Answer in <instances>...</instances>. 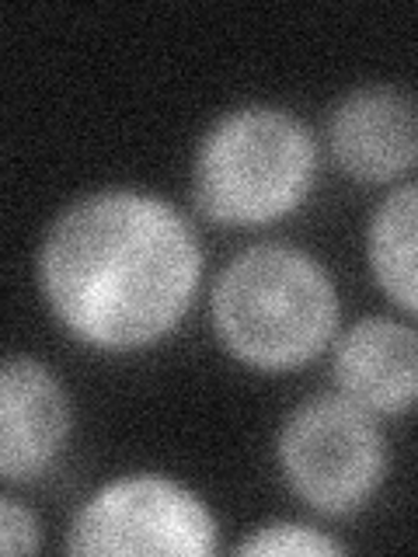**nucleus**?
I'll list each match as a JSON object with an SVG mask.
<instances>
[{"mask_svg": "<svg viewBox=\"0 0 418 557\" xmlns=\"http://www.w3.org/2000/svg\"><path fill=\"white\" fill-rule=\"evenodd\" d=\"M202 275L196 231L171 202L133 188L84 196L52 220L39 286L74 338L133 352L171 335Z\"/></svg>", "mask_w": 418, "mask_h": 557, "instance_id": "nucleus-1", "label": "nucleus"}, {"mask_svg": "<svg viewBox=\"0 0 418 557\" xmlns=\"http://www.w3.org/2000/svg\"><path fill=\"white\" fill-rule=\"evenodd\" d=\"M213 327L226 352L261 373H293L318 359L339 331L331 275L293 244H255L213 286Z\"/></svg>", "mask_w": 418, "mask_h": 557, "instance_id": "nucleus-2", "label": "nucleus"}, {"mask_svg": "<svg viewBox=\"0 0 418 557\" xmlns=\"http://www.w3.org/2000/svg\"><path fill=\"white\" fill-rule=\"evenodd\" d=\"M318 174V144L300 119L275 104H244L202 136L192 196L223 226H261L293 213Z\"/></svg>", "mask_w": 418, "mask_h": 557, "instance_id": "nucleus-3", "label": "nucleus"}, {"mask_svg": "<svg viewBox=\"0 0 418 557\" xmlns=\"http://www.w3.org/2000/svg\"><path fill=\"white\" fill-rule=\"evenodd\" d=\"M279 467L293 495L321 516H353L377 495L388 470L373 411L345 394H321L296 408L279 432Z\"/></svg>", "mask_w": 418, "mask_h": 557, "instance_id": "nucleus-4", "label": "nucleus"}, {"mask_svg": "<svg viewBox=\"0 0 418 557\" xmlns=\"http://www.w3.org/2000/svg\"><path fill=\"white\" fill-rule=\"evenodd\" d=\"M66 550L206 557L217 550V519L179 481L130 474L104 484L74 516Z\"/></svg>", "mask_w": 418, "mask_h": 557, "instance_id": "nucleus-5", "label": "nucleus"}, {"mask_svg": "<svg viewBox=\"0 0 418 557\" xmlns=\"http://www.w3.org/2000/svg\"><path fill=\"white\" fill-rule=\"evenodd\" d=\"M70 435V397L60 376L32 356L0 359V481H35Z\"/></svg>", "mask_w": 418, "mask_h": 557, "instance_id": "nucleus-6", "label": "nucleus"}, {"mask_svg": "<svg viewBox=\"0 0 418 557\" xmlns=\"http://www.w3.org/2000/svg\"><path fill=\"white\" fill-rule=\"evenodd\" d=\"M331 153L356 182H394L415 168L418 122L415 98L391 84L356 87L328 122Z\"/></svg>", "mask_w": 418, "mask_h": 557, "instance_id": "nucleus-7", "label": "nucleus"}, {"mask_svg": "<svg viewBox=\"0 0 418 557\" xmlns=\"http://www.w3.org/2000/svg\"><path fill=\"white\" fill-rule=\"evenodd\" d=\"M335 380L348 400L377 414H405L418 394V338L411 324L366 318L335 345Z\"/></svg>", "mask_w": 418, "mask_h": 557, "instance_id": "nucleus-8", "label": "nucleus"}, {"mask_svg": "<svg viewBox=\"0 0 418 557\" xmlns=\"http://www.w3.org/2000/svg\"><path fill=\"white\" fill-rule=\"evenodd\" d=\"M415 213H418V185L405 182L394 188L370 220L366 248H370V269L380 289L408 313L418 310V278H415Z\"/></svg>", "mask_w": 418, "mask_h": 557, "instance_id": "nucleus-9", "label": "nucleus"}, {"mask_svg": "<svg viewBox=\"0 0 418 557\" xmlns=\"http://www.w3.org/2000/svg\"><path fill=\"white\" fill-rule=\"evenodd\" d=\"M234 554H261V557H324L345 554V544L304 522H266L255 533H248L234 547Z\"/></svg>", "mask_w": 418, "mask_h": 557, "instance_id": "nucleus-10", "label": "nucleus"}, {"mask_svg": "<svg viewBox=\"0 0 418 557\" xmlns=\"http://www.w3.org/2000/svg\"><path fill=\"white\" fill-rule=\"evenodd\" d=\"M42 547V527L22 502L0 498V554H35Z\"/></svg>", "mask_w": 418, "mask_h": 557, "instance_id": "nucleus-11", "label": "nucleus"}]
</instances>
